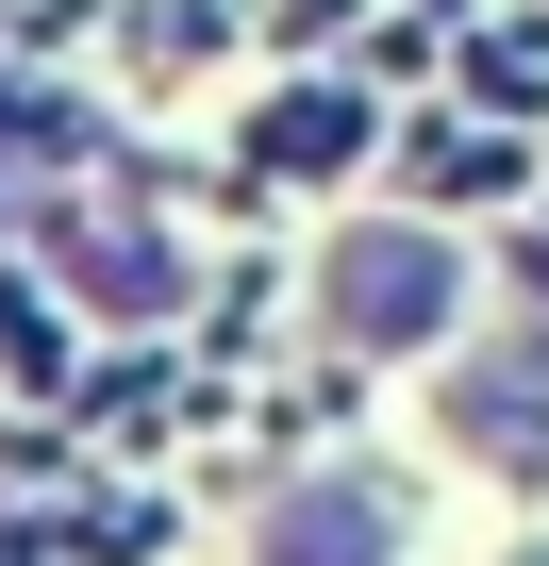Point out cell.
<instances>
[{
	"mask_svg": "<svg viewBox=\"0 0 549 566\" xmlns=\"http://www.w3.org/2000/svg\"><path fill=\"white\" fill-rule=\"evenodd\" d=\"M433 317H450V250H433V233H350V250H334V334L416 350Z\"/></svg>",
	"mask_w": 549,
	"mask_h": 566,
	"instance_id": "obj_1",
	"label": "cell"
},
{
	"mask_svg": "<svg viewBox=\"0 0 549 566\" xmlns=\"http://www.w3.org/2000/svg\"><path fill=\"white\" fill-rule=\"evenodd\" d=\"M266 566H383V500H367V483L284 500V516H266Z\"/></svg>",
	"mask_w": 549,
	"mask_h": 566,
	"instance_id": "obj_2",
	"label": "cell"
}]
</instances>
